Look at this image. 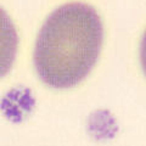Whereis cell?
I'll use <instances>...</instances> for the list:
<instances>
[{"instance_id": "obj_1", "label": "cell", "mask_w": 146, "mask_h": 146, "mask_svg": "<svg viewBox=\"0 0 146 146\" xmlns=\"http://www.w3.org/2000/svg\"><path fill=\"white\" fill-rule=\"evenodd\" d=\"M102 39V23L95 9L80 3L56 9L35 43L34 65L40 79L58 89L78 84L96 63Z\"/></svg>"}, {"instance_id": "obj_2", "label": "cell", "mask_w": 146, "mask_h": 146, "mask_svg": "<svg viewBox=\"0 0 146 146\" xmlns=\"http://www.w3.org/2000/svg\"><path fill=\"white\" fill-rule=\"evenodd\" d=\"M18 38L11 18L0 7V78L11 70L17 52Z\"/></svg>"}, {"instance_id": "obj_3", "label": "cell", "mask_w": 146, "mask_h": 146, "mask_svg": "<svg viewBox=\"0 0 146 146\" xmlns=\"http://www.w3.org/2000/svg\"><path fill=\"white\" fill-rule=\"evenodd\" d=\"M140 60H141V66L146 74V32L141 40V46H140Z\"/></svg>"}]
</instances>
